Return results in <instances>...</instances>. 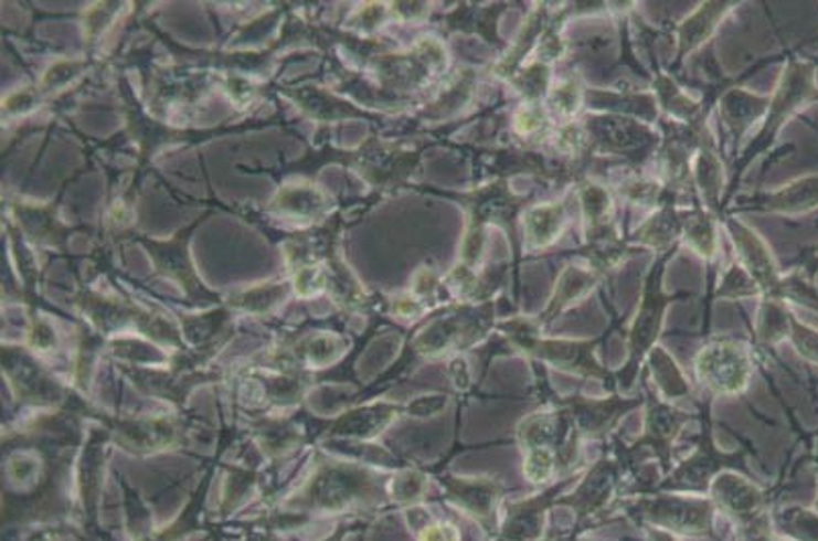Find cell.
I'll use <instances>...</instances> for the list:
<instances>
[{"label": "cell", "instance_id": "28", "mask_svg": "<svg viewBox=\"0 0 818 541\" xmlns=\"http://www.w3.org/2000/svg\"><path fill=\"white\" fill-rule=\"evenodd\" d=\"M806 273H808V279H812L815 275H818V255L817 257L812 258L808 265L805 267Z\"/></svg>", "mask_w": 818, "mask_h": 541}, {"label": "cell", "instance_id": "10", "mask_svg": "<svg viewBox=\"0 0 818 541\" xmlns=\"http://www.w3.org/2000/svg\"><path fill=\"white\" fill-rule=\"evenodd\" d=\"M554 497V490L545 492L544 497H535L530 501L513 505L509 509L507 523L501 531L503 541H538L544 529V513L548 505Z\"/></svg>", "mask_w": 818, "mask_h": 541}, {"label": "cell", "instance_id": "23", "mask_svg": "<svg viewBox=\"0 0 818 541\" xmlns=\"http://www.w3.org/2000/svg\"><path fill=\"white\" fill-rule=\"evenodd\" d=\"M548 82H550V70L542 62L523 70L520 77L516 79V84L523 92L525 100L533 104L540 103V98L544 96L545 91H548Z\"/></svg>", "mask_w": 818, "mask_h": 541}, {"label": "cell", "instance_id": "25", "mask_svg": "<svg viewBox=\"0 0 818 541\" xmlns=\"http://www.w3.org/2000/svg\"><path fill=\"white\" fill-rule=\"evenodd\" d=\"M757 291H759V287L752 279V275L747 270L741 269L740 265H735L725 275V284H723V289H719V296H754Z\"/></svg>", "mask_w": 818, "mask_h": 541}, {"label": "cell", "instance_id": "1", "mask_svg": "<svg viewBox=\"0 0 818 541\" xmlns=\"http://www.w3.org/2000/svg\"><path fill=\"white\" fill-rule=\"evenodd\" d=\"M817 94V67L815 65L806 64V62H790L786 65L782 79H779L778 91L769 100L766 127L762 130V137L755 141V149L766 147L767 141L772 142L776 132L782 129V125L790 116L800 113L806 104L812 103Z\"/></svg>", "mask_w": 818, "mask_h": 541}, {"label": "cell", "instance_id": "11", "mask_svg": "<svg viewBox=\"0 0 818 541\" xmlns=\"http://www.w3.org/2000/svg\"><path fill=\"white\" fill-rule=\"evenodd\" d=\"M733 464L741 466L740 460H727V456L714 450L711 439H702L701 450L697 452L689 463L684 464L674 478L668 480V487L674 489H702L707 487V480L716 473L721 466Z\"/></svg>", "mask_w": 818, "mask_h": 541}, {"label": "cell", "instance_id": "4", "mask_svg": "<svg viewBox=\"0 0 818 541\" xmlns=\"http://www.w3.org/2000/svg\"><path fill=\"white\" fill-rule=\"evenodd\" d=\"M532 330L520 328L518 330V342L525 348L530 354L542 359V361L554 362L560 369H566L572 373L591 374L597 379H605V373L597 361L593 359L595 342H566V340H538L530 335Z\"/></svg>", "mask_w": 818, "mask_h": 541}, {"label": "cell", "instance_id": "13", "mask_svg": "<svg viewBox=\"0 0 818 541\" xmlns=\"http://www.w3.org/2000/svg\"><path fill=\"white\" fill-rule=\"evenodd\" d=\"M721 108H723V120L727 123L731 132L735 137H741L759 116L767 115L769 100L759 98V96H752L747 92L731 91L723 98Z\"/></svg>", "mask_w": 818, "mask_h": 541}, {"label": "cell", "instance_id": "8", "mask_svg": "<svg viewBox=\"0 0 818 541\" xmlns=\"http://www.w3.org/2000/svg\"><path fill=\"white\" fill-rule=\"evenodd\" d=\"M755 208L786 214V216H805L818 210V176H808L784 185L778 192L767 193L757 198Z\"/></svg>", "mask_w": 818, "mask_h": 541}, {"label": "cell", "instance_id": "26", "mask_svg": "<svg viewBox=\"0 0 818 541\" xmlns=\"http://www.w3.org/2000/svg\"><path fill=\"white\" fill-rule=\"evenodd\" d=\"M790 335H793L796 347L800 350V354L810 359V361L818 362V332L808 328L805 323L798 322L793 316L790 320Z\"/></svg>", "mask_w": 818, "mask_h": 541}, {"label": "cell", "instance_id": "3", "mask_svg": "<svg viewBox=\"0 0 818 541\" xmlns=\"http://www.w3.org/2000/svg\"><path fill=\"white\" fill-rule=\"evenodd\" d=\"M656 265L658 267L651 269L650 279L646 285V294H644V304H641L636 323H634V330H631V359H629L631 376L636 373L639 361L650 352L654 338L660 332L663 309L668 308L670 301H674V296H663L662 287H660L663 258L658 261Z\"/></svg>", "mask_w": 818, "mask_h": 541}, {"label": "cell", "instance_id": "16", "mask_svg": "<svg viewBox=\"0 0 818 541\" xmlns=\"http://www.w3.org/2000/svg\"><path fill=\"white\" fill-rule=\"evenodd\" d=\"M689 415L684 413H678L668 405L662 403H656L648 413V432H646V438L637 444H646L650 442V446H654V450H662L663 463L668 460V448L672 444V439L676 438V434L680 432V425L682 422H687Z\"/></svg>", "mask_w": 818, "mask_h": 541}, {"label": "cell", "instance_id": "29", "mask_svg": "<svg viewBox=\"0 0 818 541\" xmlns=\"http://www.w3.org/2000/svg\"><path fill=\"white\" fill-rule=\"evenodd\" d=\"M501 541H503V540H501Z\"/></svg>", "mask_w": 818, "mask_h": 541}, {"label": "cell", "instance_id": "12", "mask_svg": "<svg viewBox=\"0 0 818 541\" xmlns=\"http://www.w3.org/2000/svg\"><path fill=\"white\" fill-rule=\"evenodd\" d=\"M564 224V208L560 204H540L523 216V238L530 248H545L560 236Z\"/></svg>", "mask_w": 818, "mask_h": 541}, {"label": "cell", "instance_id": "17", "mask_svg": "<svg viewBox=\"0 0 818 541\" xmlns=\"http://www.w3.org/2000/svg\"><path fill=\"white\" fill-rule=\"evenodd\" d=\"M595 284H597V279L591 270L581 269V267H574V265L566 267L560 275L552 304H550V308L545 309V316L542 320H550V318L559 316V311L569 308L572 301L583 299V296L588 294L595 287Z\"/></svg>", "mask_w": 818, "mask_h": 541}, {"label": "cell", "instance_id": "22", "mask_svg": "<svg viewBox=\"0 0 818 541\" xmlns=\"http://www.w3.org/2000/svg\"><path fill=\"white\" fill-rule=\"evenodd\" d=\"M651 367H654L658 385L662 386V391L668 397H678V395L689 391V385L684 383L682 374L678 373L674 361L663 352L662 348H656Z\"/></svg>", "mask_w": 818, "mask_h": 541}, {"label": "cell", "instance_id": "20", "mask_svg": "<svg viewBox=\"0 0 818 541\" xmlns=\"http://www.w3.org/2000/svg\"><path fill=\"white\" fill-rule=\"evenodd\" d=\"M719 490H721V492H716L719 502H723V507H725L727 511H733L735 516H754L755 509H757L759 502H762L759 490L750 487V485H745V482H741V480L740 495H735V489H733V485H731V477H725L723 480L719 478Z\"/></svg>", "mask_w": 818, "mask_h": 541}, {"label": "cell", "instance_id": "14", "mask_svg": "<svg viewBox=\"0 0 818 541\" xmlns=\"http://www.w3.org/2000/svg\"><path fill=\"white\" fill-rule=\"evenodd\" d=\"M731 9V2H707L680 26V57L697 50L713 33L719 19Z\"/></svg>", "mask_w": 818, "mask_h": 541}, {"label": "cell", "instance_id": "7", "mask_svg": "<svg viewBox=\"0 0 818 541\" xmlns=\"http://www.w3.org/2000/svg\"><path fill=\"white\" fill-rule=\"evenodd\" d=\"M588 142L595 141L598 147L615 153L631 155L636 151H648L656 139L650 130L627 116H597L586 123Z\"/></svg>", "mask_w": 818, "mask_h": 541}, {"label": "cell", "instance_id": "18", "mask_svg": "<svg viewBox=\"0 0 818 541\" xmlns=\"http://www.w3.org/2000/svg\"><path fill=\"white\" fill-rule=\"evenodd\" d=\"M694 178L702 190V195L711 206H716L719 202V192L723 188V168L719 157L714 155L709 145H701L697 161H694Z\"/></svg>", "mask_w": 818, "mask_h": 541}, {"label": "cell", "instance_id": "5", "mask_svg": "<svg viewBox=\"0 0 818 541\" xmlns=\"http://www.w3.org/2000/svg\"><path fill=\"white\" fill-rule=\"evenodd\" d=\"M729 231L735 238V245L740 246L737 251H740L741 263L745 265V270L752 275L759 291L766 294L767 299H774L782 277H779L778 263L774 261L772 251L754 231L741 224L740 220H729Z\"/></svg>", "mask_w": 818, "mask_h": 541}, {"label": "cell", "instance_id": "15", "mask_svg": "<svg viewBox=\"0 0 818 541\" xmlns=\"http://www.w3.org/2000/svg\"><path fill=\"white\" fill-rule=\"evenodd\" d=\"M684 231V220L672 208H663L654 214L644 226L637 229L634 241L639 245L654 246L658 251H670L676 238Z\"/></svg>", "mask_w": 818, "mask_h": 541}, {"label": "cell", "instance_id": "19", "mask_svg": "<svg viewBox=\"0 0 818 541\" xmlns=\"http://www.w3.org/2000/svg\"><path fill=\"white\" fill-rule=\"evenodd\" d=\"M581 202H583L586 220L593 226V232H597L595 238L607 236L605 229H607L610 208H613L609 192L605 188L597 185V183H586L585 188L581 190Z\"/></svg>", "mask_w": 818, "mask_h": 541}, {"label": "cell", "instance_id": "9", "mask_svg": "<svg viewBox=\"0 0 818 541\" xmlns=\"http://www.w3.org/2000/svg\"><path fill=\"white\" fill-rule=\"evenodd\" d=\"M566 403L571 405V410L566 412L574 417L578 432H585L588 436H601L609 429V425L617 422L619 415L636 407L639 401L613 397L609 401L566 400Z\"/></svg>", "mask_w": 818, "mask_h": 541}, {"label": "cell", "instance_id": "27", "mask_svg": "<svg viewBox=\"0 0 818 541\" xmlns=\"http://www.w3.org/2000/svg\"><path fill=\"white\" fill-rule=\"evenodd\" d=\"M422 541H458V531L455 528H429L424 531Z\"/></svg>", "mask_w": 818, "mask_h": 541}, {"label": "cell", "instance_id": "2", "mask_svg": "<svg viewBox=\"0 0 818 541\" xmlns=\"http://www.w3.org/2000/svg\"><path fill=\"white\" fill-rule=\"evenodd\" d=\"M697 373L714 393L735 395L750 383L752 364L740 344L716 342L702 348L697 357Z\"/></svg>", "mask_w": 818, "mask_h": 541}, {"label": "cell", "instance_id": "24", "mask_svg": "<svg viewBox=\"0 0 818 541\" xmlns=\"http://www.w3.org/2000/svg\"><path fill=\"white\" fill-rule=\"evenodd\" d=\"M581 100H583V92H581L578 82L569 79V82L560 84L559 88L552 92V96H550V106H552L559 115L572 116L576 110H578Z\"/></svg>", "mask_w": 818, "mask_h": 541}, {"label": "cell", "instance_id": "21", "mask_svg": "<svg viewBox=\"0 0 818 541\" xmlns=\"http://www.w3.org/2000/svg\"><path fill=\"white\" fill-rule=\"evenodd\" d=\"M687 243L694 251H699L702 257L711 258L716 253V231L713 220L709 214H692L684 220V232Z\"/></svg>", "mask_w": 818, "mask_h": 541}, {"label": "cell", "instance_id": "6", "mask_svg": "<svg viewBox=\"0 0 818 541\" xmlns=\"http://www.w3.org/2000/svg\"><path fill=\"white\" fill-rule=\"evenodd\" d=\"M641 516L651 519L656 526L672 529L678 533H709L713 505L704 501H684V499H658L641 502L637 507Z\"/></svg>", "mask_w": 818, "mask_h": 541}]
</instances>
